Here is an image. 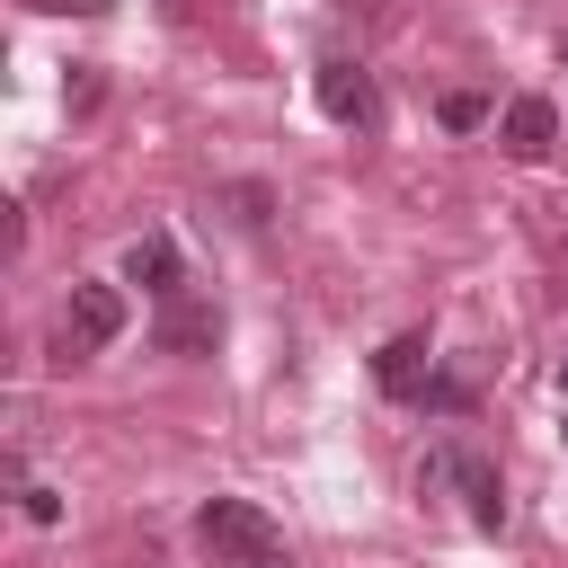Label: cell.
<instances>
[{"label":"cell","instance_id":"cell-4","mask_svg":"<svg viewBox=\"0 0 568 568\" xmlns=\"http://www.w3.org/2000/svg\"><path fill=\"white\" fill-rule=\"evenodd\" d=\"M497 142H506V160H550V142H559V106L550 98H506V115H497Z\"/></svg>","mask_w":568,"mask_h":568},{"label":"cell","instance_id":"cell-5","mask_svg":"<svg viewBox=\"0 0 568 568\" xmlns=\"http://www.w3.org/2000/svg\"><path fill=\"white\" fill-rule=\"evenodd\" d=\"M124 284H142L151 302H178V293H186V266H178V240H169V231H142V240L124 248Z\"/></svg>","mask_w":568,"mask_h":568},{"label":"cell","instance_id":"cell-7","mask_svg":"<svg viewBox=\"0 0 568 568\" xmlns=\"http://www.w3.org/2000/svg\"><path fill=\"white\" fill-rule=\"evenodd\" d=\"M320 106H328L337 124H355V133L382 124V98H373V80H364L355 62H320Z\"/></svg>","mask_w":568,"mask_h":568},{"label":"cell","instance_id":"cell-10","mask_svg":"<svg viewBox=\"0 0 568 568\" xmlns=\"http://www.w3.org/2000/svg\"><path fill=\"white\" fill-rule=\"evenodd\" d=\"M27 9H44V18H106L115 0H27Z\"/></svg>","mask_w":568,"mask_h":568},{"label":"cell","instance_id":"cell-11","mask_svg":"<svg viewBox=\"0 0 568 568\" xmlns=\"http://www.w3.org/2000/svg\"><path fill=\"white\" fill-rule=\"evenodd\" d=\"M559 53H568V36H559Z\"/></svg>","mask_w":568,"mask_h":568},{"label":"cell","instance_id":"cell-12","mask_svg":"<svg viewBox=\"0 0 568 568\" xmlns=\"http://www.w3.org/2000/svg\"><path fill=\"white\" fill-rule=\"evenodd\" d=\"M346 9H355V0H346Z\"/></svg>","mask_w":568,"mask_h":568},{"label":"cell","instance_id":"cell-1","mask_svg":"<svg viewBox=\"0 0 568 568\" xmlns=\"http://www.w3.org/2000/svg\"><path fill=\"white\" fill-rule=\"evenodd\" d=\"M195 550L213 568H284V532L248 497H204L195 506Z\"/></svg>","mask_w":568,"mask_h":568},{"label":"cell","instance_id":"cell-9","mask_svg":"<svg viewBox=\"0 0 568 568\" xmlns=\"http://www.w3.org/2000/svg\"><path fill=\"white\" fill-rule=\"evenodd\" d=\"M444 124H453V133L488 124V98H479V89H453V98H444Z\"/></svg>","mask_w":568,"mask_h":568},{"label":"cell","instance_id":"cell-3","mask_svg":"<svg viewBox=\"0 0 568 568\" xmlns=\"http://www.w3.org/2000/svg\"><path fill=\"white\" fill-rule=\"evenodd\" d=\"M426 479H453L479 532H497V524H506V479H497V462H488V453H470V444H444V453L426 462Z\"/></svg>","mask_w":568,"mask_h":568},{"label":"cell","instance_id":"cell-8","mask_svg":"<svg viewBox=\"0 0 568 568\" xmlns=\"http://www.w3.org/2000/svg\"><path fill=\"white\" fill-rule=\"evenodd\" d=\"M213 337H222V311H213V302H186V293L160 302V346H169V355H195V346H213Z\"/></svg>","mask_w":568,"mask_h":568},{"label":"cell","instance_id":"cell-2","mask_svg":"<svg viewBox=\"0 0 568 568\" xmlns=\"http://www.w3.org/2000/svg\"><path fill=\"white\" fill-rule=\"evenodd\" d=\"M115 337H124V293L115 284H71L62 328H53V364H80V355H98Z\"/></svg>","mask_w":568,"mask_h":568},{"label":"cell","instance_id":"cell-6","mask_svg":"<svg viewBox=\"0 0 568 568\" xmlns=\"http://www.w3.org/2000/svg\"><path fill=\"white\" fill-rule=\"evenodd\" d=\"M373 382H382L390 399H417V390L435 382V346H426V328H399V337L373 355Z\"/></svg>","mask_w":568,"mask_h":568}]
</instances>
